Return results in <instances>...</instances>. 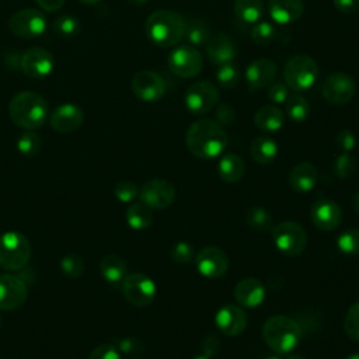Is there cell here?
Here are the masks:
<instances>
[{
	"instance_id": "obj_40",
	"label": "cell",
	"mask_w": 359,
	"mask_h": 359,
	"mask_svg": "<svg viewBox=\"0 0 359 359\" xmlns=\"http://www.w3.org/2000/svg\"><path fill=\"white\" fill-rule=\"evenodd\" d=\"M332 171H334L335 177H338L341 180H346V178L352 177L356 171L355 158L352 156H349L348 153L338 154L332 163Z\"/></svg>"
},
{
	"instance_id": "obj_9",
	"label": "cell",
	"mask_w": 359,
	"mask_h": 359,
	"mask_svg": "<svg viewBox=\"0 0 359 359\" xmlns=\"http://www.w3.org/2000/svg\"><path fill=\"white\" fill-rule=\"evenodd\" d=\"M170 70L182 79L195 77L203 67L202 53L192 45H178L168 56Z\"/></svg>"
},
{
	"instance_id": "obj_28",
	"label": "cell",
	"mask_w": 359,
	"mask_h": 359,
	"mask_svg": "<svg viewBox=\"0 0 359 359\" xmlns=\"http://www.w3.org/2000/svg\"><path fill=\"white\" fill-rule=\"evenodd\" d=\"M254 122L264 132H276L283 126L285 114L275 105H264L257 109Z\"/></svg>"
},
{
	"instance_id": "obj_27",
	"label": "cell",
	"mask_w": 359,
	"mask_h": 359,
	"mask_svg": "<svg viewBox=\"0 0 359 359\" xmlns=\"http://www.w3.org/2000/svg\"><path fill=\"white\" fill-rule=\"evenodd\" d=\"M185 21L184 28V38L192 46H206L210 35V28L208 22L199 17H188Z\"/></svg>"
},
{
	"instance_id": "obj_20",
	"label": "cell",
	"mask_w": 359,
	"mask_h": 359,
	"mask_svg": "<svg viewBox=\"0 0 359 359\" xmlns=\"http://www.w3.org/2000/svg\"><path fill=\"white\" fill-rule=\"evenodd\" d=\"M216 327L229 337H236L241 334L247 327V314L241 306L226 304L220 307L215 316Z\"/></svg>"
},
{
	"instance_id": "obj_6",
	"label": "cell",
	"mask_w": 359,
	"mask_h": 359,
	"mask_svg": "<svg viewBox=\"0 0 359 359\" xmlns=\"http://www.w3.org/2000/svg\"><path fill=\"white\" fill-rule=\"evenodd\" d=\"M318 77V66L316 60L307 55L292 56L283 67V79L286 86L294 91L309 90Z\"/></svg>"
},
{
	"instance_id": "obj_49",
	"label": "cell",
	"mask_w": 359,
	"mask_h": 359,
	"mask_svg": "<svg viewBox=\"0 0 359 359\" xmlns=\"http://www.w3.org/2000/svg\"><path fill=\"white\" fill-rule=\"evenodd\" d=\"M335 143L337 146L344 151V153H348L351 151L352 149H355L356 146V137L353 135V132L348 130V129H342L337 133L335 136Z\"/></svg>"
},
{
	"instance_id": "obj_59",
	"label": "cell",
	"mask_w": 359,
	"mask_h": 359,
	"mask_svg": "<svg viewBox=\"0 0 359 359\" xmlns=\"http://www.w3.org/2000/svg\"><path fill=\"white\" fill-rule=\"evenodd\" d=\"M266 359H280L279 356H275V355H272V356H269V358H266Z\"/></svg>"
},
{
	"instance_id": "obj_2",
	"label": "cell",
	"mask_w": 359,
	"mask_h": 359,
	"mask_svg": "<svg viewBox=\"0 0 359 359\" xmlns=\"http://www.w3.org/2000/svg\"><path fill=\"white\" fill-rule=\"evenodd\" d=\"M185 21L182 15L172 10L153 11L144 24L147 38L158 48H171L184 38Z\"/></svg>"
},
{
	"instance_id": "obj_45",
	"label": "cell",
	"mask_w": 359,
	"mask_h": 359,
	"mask_svg": "<svg viewBox=\"0 0 359 359\" xmlns=\"http://www.w3.org/2000/svg\"><path fill=\"white\" fill-rule=\"evenodd\" d=\"M194 248L187 241H180L171 248V258L177 264L187 265L194 259Z\"/></svg>"
},
{
	"instance_id": "obj_25",
	"label": "cell",
	"mask_w": 359,
	"mask_h": 359,
	"mask_svg": "<svg viewBox=\"0 0 359 359\" xmlns=\"http://www.w3.org/2000/svg\"><path fill=\"white\" fill-rule=\"evenodd\" d=\"M287 180L294 191L309 192L316 187L318 181V171L311 163L302 161L290 170Z\"/></svg>"
},
{
	"instance_id": "obj_7",
	"label": "cell",
	"mask_w": 359,
	"mask_h": 359,
	"mask_svg": "<svg viewBox=\"0 0 359 359\" xmlns=\"http://www.w3.org/2000/svg\"><path fill=\"white\" fill-rule=\"evenodd\" d=\"M272 230L275 247L286 257L300 255L307 245V233L296 222H280Z\"/></svg>"
},
{
	"instance_id": "obj_47",
	"label": "cell",
	"mask_w": 359,
	"mask_h": 359,
	"mask_svg": "<svg viewBox=\"0 0 359 359\" xmlns=\"http://www.w3.org/2000/svg\"><path fill=\"white\" fill-rule=\"evenodd\" d=\"M88 359H121V353L114 344H101L91 351Z\"/></svg>"
},
{
	"instance_id": "obj_57",
	"label": "cell",
	"mask_w": 359,
	"mask_h": 359,
	"mask_svg": "<svg viewBox=\"0 0 359 359\" xmlns=\"http://www.w3.org/2000/svg\"><path fill=\"white\" fill-rule=\"evenodd\" d=\"M346 359H359V353H351L349 356H346Z\"/></svg>"
},
{
	"instance_id": "obj_18",
	"label": "cell",
	"mask_w": 359,
	"mask_h": 359,
	"mask_svg": "<svg viewBox=\"0 0 359 359\" xmlns=\"http://www.w3.org/2000/svg\"><path fill=\"white\" fill-rule=\"evenodd\" d=\"M310 217L313 224L324 231L335 230L342 222V210L337 202L328 198L317 199L311 209Z\"/></svg>"
},
{
	"instance_id": "obj_26",
	"label": "cell",
	"mask_w": 359,
	"mask_h": 359,
	"mask_svg": "<svg viewBox=\"0 0 359 359\" xmlns=\"http://www.w3.org/2000/svg\"><path fill=\"white\" fill-rule=\"evenodd\" d=\"M217 172H219L220 178L226 182H230V184L238 182L244 177V172H245L244 160L234 153H226L219 160Z\"/></svg>"
},
{
	"instance_id": "obj_22",
	"label": "cell",
	"mask_w": 359,
	"mask_h": 359,
	"mask_svg": "<svg viewBox=\"0 0 359 359\" xmlns=\"http://www.w3.org/2000/svg\"><path fill=\"white\" fill-rule=\"evenodd\" d=\"M234 299L241 307L255 309L265 299V287L255 278L241 279L234 287Z\"/></svg>"
},
{
	"instance_id": "obj_8",
	"label": "cell",
	"mask_w": 359,
	"mask_h": 359,
	"mask_svg": "<svg viewBox=\"0 0 359 359\" xmlns=\"http://www.w3.org/2000/svg\"><path fill=\"white\" fill-rule=\"evenodd\" d=\"M219 101V90L209 80H198L191 84L184 95L185 108L194 115H203L212 111Z\"/></svg>"
},
{
	"instance_id": "obj_41",
	"label": "cell",
	"mask_w": 359,
	"mask_h": 359,
	"mask_svg": "<svg viewBox=\"0 0 359 359\" xmlns=\"http://www.w3.org/2000/svg\"><path fill=\"white\" fill-rule=\"evenodd\" d=\"M60 269L66 276L77 279L84 273V261L76 254H67L60 261Z\"/></svg>"
},
{
	"instance_id": "obj_58",
	"label": "cell",
	"mask_w": 359,
	"mask_h": 359,
	"mask_svg": "<svg viewBox=\"0 0 359 359\" xmlns=\"http://www.w3.org/2000/svg\"><path fill=\"white\" fill-rule=\"evenodd\" d=\"M195 359H210V358H208V356H205V355H202V356H196Z\"/></svg>"
},
{
	"instance_id": "obj_39",
	"label": "cell",
	"mask_w": 359,
	"mask_h": 359,
	"mask_svg": "<svg viewBox=\"0 0 359 359\" xmlns=\"http://www.w3.org/2000/svg\"><path fill=\"white\" fill-rule=\"evenodd\" d=\"M276 36V28L269 21H258L251 29L252 41L259 46L269 45Z\"/></svg>"
},
{
	"instance_id": "obj_10",
	"label": "cell",
	"mask_w": 359,
	"mask_h": 359,
	"mask_svg": "<svg viewBox=\"0 0 359 359\" xmlns=\"http://www.w3.org/2000/svg\"><path fill=\"white\" fill-rule=\"evenodd\" d=\"M123 297L133 306L146 307L149 306L157 293L156 283L151 278L144 273H129L121 283Z\"/></svg>"
},
{
	"instance_id": "obj_13",
	"label": "cell",
	"mask_w": 359,
	"mask_h": 359,
	"mask_svg": "<svg viewBox=\"0 0 359 359\" xmlns=\"http://www.w3.org/2000/svg\"><path fill=\"white\" fill-rule=\"evenodd\" d=\"M21 70L25 76L34 80L48 77L55 67L53 55L43 48H29L27 49L20 59Z\"/></svg>"
},
{
	"instance_id": "obj_36",
	"label": "cell",
	"mask_w": 359,
	"mask_h": 359,
	"mask_svg": "<svg viewBox=\"0 0 359 359\" xmlns=\"http://www.w3.org/2000/svg\"><path fill=\"white\" fill-rule=\"evenodd\" d=\"M42 146L41 137L34 130H25L17 140V150L25 157H34L39 153Z\"/></svg>"
},
{
	"instance_id": "obj_54",
	"label": "cell",
	"mask_w": 359,
	"mask_h": 359,
	"mask_svg": "<svg viewBox=\"0 0 359 359\" xmlns=\"http://www.w3.org/2000/svg\"><path fill=\"white\" fill-rule=\"evenodd\" d=\"M79 1H81V3H84V4H97V3H100L101 0H79Z\"/></svg>"
},
{
	"instance_id": "obj_23",
	"label": "cell",
	"mask_w": 359,
	"mask_h": 359,
	"mask_svg": "<svg viewBox=\"0 0 359 359\" xmlns=\"http://www.w3.org/2000/svg\"><path fill=\"white\" fill-rule=\"evenodd\" d=\"M268 11L275 22L289 25L303 15L304 3L303 0H268Z\"/></svg>"
},
{
	"instance_id": "obj_50",
	"label": "cell",
	"mask_w": 359,
	"mask_h": 359,
	"mask_svg": "<svg viewBox=\"0 0 359 359\" xmlns=\"http://www.w3.org/2000/svg\"><path fill=\"white\" fill-rule=\"evenodd\" d=\"M220 341L217 339V337L216 335H208V337H205V339H203V342H202V353L205 355V356H208V358H212L213 355H216L217 352H219V349H220V344H219Z\"/></svg>"
},
{
	"instance_id": "obj_37",
	"label": "cell",
	"mask_w": 359,
	"mask_h": 359,
	"mask_svg": "<svg viewBox=\"0 0 359 359\" xmlns=\"http://www.w3.org/2000/svg\"><path fill=\"white\" fill-rule=\"evenodd\" d=\"M338 250L345 255H359V229H346L337 238Z\"/></svg>"
},
{
	"instance_id": "obj_19",
	"label": "cell",
	"mask_w": 359,
	"mask_h": 359,
	"mask_svg": "<svg viewBox=\"0 0 359 359\" xmlns=\"http://www.w3.org/2000/svg\"><path fill=\"white\" fill-rule=\"evenodd\" d=\"M84 121L81 108L76 104H62L53 109L49 116V123L55 132L70 133L77 130Z\"/></svg>"
},
{
	"instance_id": "obj_44",
	"label": "cell",
	"mask_w": 359,
	"mask_h": 359,
	"mask_svg": "<svg viewBox=\"0 0 359 359\" xmlns=\"http://www.w3.org/2000/svg\"><path fill=\"white\" fill-rule=\"evenodd\" d=\"M114 194L118 201L128 203V202L135 201L139 196V189H137L136 184L132 181H121L115 185Z\"/></svg>"
},
{
	"instance_id": "obj_1",
	"label": "cell",
	"mask_w": 359,
	"mask_h": 359,
	"mask_svg": "<svg viewBox=\"0 0 359 359\" xmlns=\"http://www.w3.org/2000/svg\"><path fill=\"white\" fill-rule=\"evenodd\" d=\"M188 150L199 158H215L220 156L229 143L227 132L212 119L192 122L185 133Z\"/></svg>"
},
{
	"instance_id": "obj_12",
	"label": "cell",
	"mask_w": 359,
	"mask_h": 359,
	"mask_svg": "<svg viewBox=\"0 0 359 359\" xmlns=\"http://www.w3.org/2000/svg\"><path fill=\"white\" fill-rule=\"evenodd\" d=\"M132 93L144 102H156L165 94V83L163 77L151 70L137 72L130 81Z\"/></svg>"
},
{
	"instance_id": "obj_38",
	"label": "cell",
	"mask_w": 359,
	"mask_h": 359,
	"mask_svg": "<svg viewBox=\"0 0 359 359\" xmlns=\"http://www.w3.org/2000/svg\"><path fill=\"white\" fill-rule=\"evenodd\" d=\"M53 31L60 35V36H65V38H70V36H74L79 34L80 31V21L70 15V14H60L55 18L53 24Z\"/></svg>"
},
{
	"instance_id": "obj_56",
	"label": "cell",
	"mask_w": 359,
	"mask_h": 359,
	"mask_svg": "<svg viewBox=\"0 0 359 359\" xmlns=\"http://www.w3.org/2000/svg\"><path fill=\"white\" fill-rule=\"evenodd\" d=\"M132 4H144L147 0H128Z\"/></svg>"
},
{
	"instance_id": "obj_46",
	"label": "cell",
	"mask_w": 359,
	"mask_h": 359,
	"mask_svg": "<svg viewBox=\"0 0 359 359\" xmlns=\"http://www.w3.org/2000/svg\"><path fill=\"white\" fill-rule=\"evenodd\" d=\"M216 122L220 126H230L236 121V109L229 102H220L215 111Z\"/></svg>"
},
{
	"instance_id": "obj_42",
	"label": "cell",
	"mask_w": 359,
	"mask_h": 359,
	"mask_svg": "<svg viewBox=\"0 0 359 359\" xmlns=\"http://www.w3.org/2000/svg\"><path fill=\"white\" fill-rule=\"evenodd\" d=\"M121 355L129 356V358H139L144 353V345L139 338L128 337L119 339L116 344H114Z\"/></svg>"
},
{
	"instance_id": "obj_14",
	"label": "cell",
	"mask_w": 359,
	"mask_h": 359,
	"mask_svg": "<svg viewBox=\"0 0 359 359\" xmlns=\"http://www.w3.org/2000/svg\"><path fill=\"white\" fill-rule=\"evenodd\" d=\"M356 91L353 79L346 73H334L328 76L321 87L323 97L332 105H344L349 102Z\"/></svg>"
},
{
	"instance_id": "obj_55",
	"label": "cell",
	"mask_w": 359,
	"mask_h": 359,
	"mask_svg": "<svg viewBox=\"0 0 359 359\" xmlns=\"http://www.w3.org/2000/svg\"><path fill=\"white\" fill-rule=\"evenodd\" d=\"M286 359H304L302 355H297V353H292V355H289Z\"/></svg>"
},
{
	"instance_id": "obj_48",
	"label": "cell",
	"mask_w": 359,
	"mask_h": 359,
	"mask_svg": "<svg viewBox=\"0 0 359 359\" xmlns=\"http://www.w3.org/2000/svg\"><path fill=\"white\" fill-rule=\"evenodd\" d=\"M287 86L282 81H275L269 86L268 88V98L269 101H272L273 104H283L287 97H289V91H287Z\"/></svg>"
},
{
	"instance_id": "obj_52",
	"label": "cell",
	"mask_w": 359,
	"mask_h": 359,
	"mask_svg": "<svg viewBox=\"0 0 359 359\" xmlns=\"http://www.w3.org/2000/svg\"><path fill=\"white\" fill-rule=\"evenodd\" d=\"M35 1L43 11H56L62 8V6L65 4V0H35Z\"/></svg>"
},
{
	"instance_id": "obj_17",
	"label": "cell",
	"mask_w": 359,
	"mask_h": 359,
	"mask_svg": "<svg viewBox=\"0 0 359 359\" xmlns=\"http://www.w3.org/2000/svg\"><path fill=\"white\" fill-rule=\"evenodd\" d=\"M229 265L227 254L217 247H205L196 255V269L205 278L217 279L224 276Z\"/></svg>"
},
{
	"instance_id": "obj_32",
	"label": "cell",
	"mask_w": 359,
	"mask_h": 359,
	"mask_svg": "<svg viewBox=\"0 0 359 359\" xmlns=\"http://www.w3.org/2000/svg\"><path fill=\"white\" fill-rule=\"evenodd\" d=\"M151 209L143 202L132 203L126 210V222L133 230H144L151 224Z\"/></svg>"
},
{
	"instance_id": "obj_31",
	"label": "cell",
	"mask_w": 359,
	"mask_h": 359,
	"mask_svg": "<svg viewBox=\"0 0 359 359\" xmlns=\"http://www.w3.org/2000/svg\"><path fill=\"white\" fill-rule=\"evenodd\" d=\"M233 10L241 22L255 24L264 17L265 4L262 0H234Z\"/></svg>"
},
{
	"instance_id": "obj_5",
	"label": "cell",
	"mask_w": 359,
	"mask_h": 359,
	"mask_svg": "<svg viewBox=\"0 0 359 359\" xmlns=\"http://www.w3.org/2000/svg\"><path fill=\"white\" fill-rule=\"evenodd\" d=\"M31 258V244L18 231H7L0 237V266L8 271L22 269Z\"/></svg>"
},
{
	"instance_id": "obj_29",
	"label": "cell",
	"mask_w": 359,
	"mask_h": 359,
	"mask_svg": "<svg viewBox=\"0 0 359 359\" xmlns=\"http://www.w3.org/2000/svg\"><path fill=\"white\" fill-rule=\"evenodd\" d=\"M100 272L108 283L119 285L128 275L126 262L119 255L108 254L100 262Z\"/></svg>"
},
{
	"instance_id": "obj_35",
	"label": "cell",
	"mask_w": 359,
	"mask_h": 359,
	"mask_svg": "<svg viewBox=\"0 0 359 359\" xmlns=\"http://www.w3.org/2000/svg\"><path fill=\"white\" fill-rule=\"evenodd\" d=\"M216 80L224 90H233L240 80V70L233 62L219 65L216 70Z\"/></svg>"
},
{
	"instance_id": "obj_43",
	"label": "cell",
	"mask_w": 359,
	"mask_h": 359,
	"mask_svg": "<svg viewBox=\"0 0 359 359\" xmlns=\"http://www.w3.org/2000/svg\"><path fill=\"white\" fill-rule=\"evenodd\" d=\"M344 331L351 339L359 342V302L348 309L344 318Z\"/></svg>"
},
{
	"instance_id": "obj_53",
	"label": "cell",
	"mask_w": 359,
	"mask_h": 359,
	"mask_svg": "<svg viewBox=\"0 0 359 359\" xmlns=\"http://www.w3.org/2000/svg\"><path fill=\"white\" fill-rule=\"evenodd\" d=\"M352 209L356 215H359V192H356L352 198Z\"/></svg>"
},
{
	"instance_id": "obj_33",
	"label": "cell",
	"mask_w": 359,
	"mask_h": 359,
	"mask_svg": "<svg viewBox=\"0 0 359 359\" xmlns=\"http://www.w3.org/2000/svg\"><path fill=\"white\" fill-rule=\"evenodd\" d=\"M245 223L257 231H268L272 229V216L262 206H252L245 212Z\"/></svg>"
},
{
	"instance_id": "obj_15",
	"label": "cell",
	"mask_w": 359,
	"mask_h": 359,
	"mask_svg": "<svg viewBox=\"0 0 359 359\" xmlns=\"http://www.w3.org/2000/svg\"><path fill=\"white\" fill-rule=\"evenodd\" d=\"M28 297L25 280L18 275H0V310L10 311L21 307Z\"/></svg>"
},
{
	"instance_id": "obj_60",
	"label": "cell",
	"mask_w": 359,
	"mask_h": 359,
	"mask_svg": "<svg viewBox=\"0 0 359 359\" xmlns=\"http://www.w3.org/2000/svg\"><path fill=\"white\" fill-rule=\"evenodd\" d=\"M0 325H1V317H0Z\"/></svg>"
},
{
	"instance_id": "obj_51",
	"label": "cell",
	"mask_w": 359,
	"mask_h": 359,
	"mask_svg": "<svg viewBox=\"0 0 359 359\" xmlns=\"http://www.w3.org/2000/svg\"><path fill=\"white\" fill-rule=\"evenodd\" d=\"M335 8L344 14L359 11V0H332Z\"/></svg>"
},
{
	"instance_id": "obj_24",
	"label": "cell",
	"mask_w": 359,
	"mask_h": 359,
	"mask_svg": "<svg viewBox=\"0 0 359 359\" xmlns=\"http://www.w3.org/2000/svg\"><path fill=\"white\" fill-rule=\"evenodd\" d=\"M208 59L215 65H223L227 62H233L237 55V49L231 38L226 34H216L206 43Z\"/></svg>"
},
{
	"instance_id": "obj_34",
	"label": "cell",
	"mask_w": 359,
	"mask_h": 359,
	"mask_svg": "<svg viewBox=\"0 0 359 359\" xmlns=\"http://www.w3.org/2000/svg\"><path fill=\"white\" fill-rule=\"evenodd\" d=\"M285 102H286V114L293 122H303L307 119L310 114V104L303 95L300 94L289 95Z\"/></svg>"
},
{
	"instance_id": "obj_4",
	"label": "cell",
	"mask_w": 359,
	"mask_h": 359,
	"mask_svg": "<svg viewBox=\"0 0 359 359\" xmlns=\"http://www.w3.org/2000/svg\"><path fill=\"white\" fill-rule=\"evenodd\" d=\"M262 337L265 344L276 353L292 352L300 341L302 328L299 323L283 314L269 317L262 325Z\"/></svg>"
},
{
	"instance_id": "obj_30",
	"label": "cell",
	"mask_w": 359,
	"mask_h": 359,
	"mask_svg": "<svg viewBox=\"0 0 359 359\" xmlns=\"http://www.w3.org/2000/svg\"><path fill=\"white\" fill-rule=\"evenodd\" d=\"M250 154L258 164H271L278 156V144L269 136H258L250 144Z\"/></svg>"
},
{
	"instance_id": "obj_21",
	"label": "cell",
	"mask_w": 359,
	"mask_h": 359,
	"mask_svg": "<svg viewBox=\"0 0 359 359\" xmlns=\"http://www.w3.org/2000/svg\"><path fill=\"white\" fill-rule=\"evenodd\" d=\"M276 63L261 57L251 62L245 69V80L251 90H259L271 86L276 77Z\"/></svg>"
},
{
	"instance_id": "obj_11",
	"label": "cell",
	"mask_w": 359,
	"mask_h": 359,
	"mask_svg": "<svg viewBox=\"0 0 359 359\" xmlns=\"http://www.w3.org/2000/svg\"><path fill=\"white\" fill-rule=\"evenodd\" d=\"M46 22V17L42 11L36 8H22L11 15L8 28L18 38L32 39L45 32Z\"/></svg>"
},
{
	"instance_id": "obj_3",
	"label": "cell",
	"mask_w": 359,
	"mask_h": 359,
	"mask_svg": "<svg viewBox=\"0 0 359 359\" xmlns=\"http://www.w3.org/2000/svg\"><path fill=\"white\" fill-rule=\"evenodd\" d=\"M8 116L20 128L34 130L41 128L48 118V104L34 91H21L8 102Z\"/></svg>"
},
{
	"instance_id": "obj_16",
	"label": "cell",
	"mask_w": 359,
	"mask_h": 359,
	"mask_svg": "<svg viewBox=\"0 0 359 359\" xmlns=\"http://www.w3.org/2000/svg\"><path fill=\"white\" fill-rule=\"evenodd\" d=\"M139 198L150 209H165L175 201V188L165 180H150L140 188Z\"/></svg>"
}]
</instances>
